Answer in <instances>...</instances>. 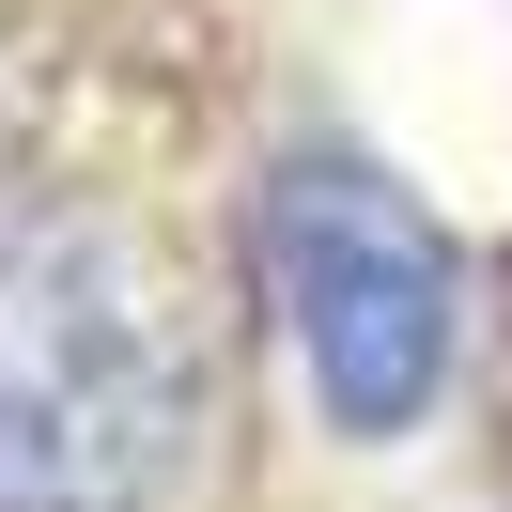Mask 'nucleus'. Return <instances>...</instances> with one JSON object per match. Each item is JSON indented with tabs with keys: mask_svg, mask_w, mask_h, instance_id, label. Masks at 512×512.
<instances>
[{
	"mask_svg": "<svg viewBox=\"0 0 512 512\" xmlns=\"http://www.w3.org/2000/svg\"><path fill=\"white\" fill-rule=\"evenodd\" d=\"M187 466V357L78 233L0 249V512H140Z\"/></svg>",
	"mask_w": 512,
	"mask_h": 512,
	"instance_id": "obj_1",
	"label": "nucleus"
},
{
	"mask_svg": "<svg viewBox=\"0 0 512 512\" xmlns=\"http://www.w3.org/2000/svg\"><path fill=\"white\" fill-rule=\"evenodd\" d=\"M264 295L295 326V373L342 435H404L450 373V249L404 187L311 156L264 187Z\"/></svg>",
	"mask_w": 512,
	"mask_h": 512,
	"instance_id": "obj_2",
	"label": "nucleus"
}]
</instances>
